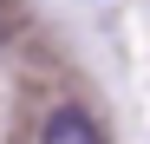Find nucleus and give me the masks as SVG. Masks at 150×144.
Returning <instances> with one entry per match:
<instances>
[{
    "mask_svg": "<svg viewBox=\"0 0 150 144\" xmlns=\"http://www.w3.org/2000/svg\"><path fill=\"white\" fill-rule=\"evenodd\" d=\"M39 144H105V131H98V118H91V111H79V105H59V111H46Z\"/></svg>",
    "mask_w": 150,
    "mask_h": 144,
    "instance_id": "obj_1",
    "label": "nucleus"
}]
</instances>
